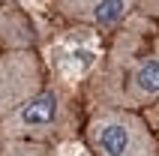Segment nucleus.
I'll return each instance as SVG.
<instances>
[{
    "mask_svg": "<svg viewBox=\"0 0 159 156\" xmlns=\"http://www.w3.org/2000/svg\"><path fill=\"white\" fill-rule=\"evenodd\" d=\"M81 129L78 99L66 81L54 78L45 81L30 99L18 105L15 111L0 117V138H24L42 144H63L72 141Z\"/></svg>",
    "mask_w": 159,
    "mask_h": 156,
    "instance_id": "obj_1",
    "label": "nucleus"
},
{
    "mask_svg": "<svg viewBox=\"0 0 159 156\" xmlns=\"http://www.w3.org/2000/svg\"><path fill=\"white\" fill-rule=\"evenodd\" d=\"M90 156H159V138L138 111L111 105L96 108L84 123Z\"/></svg>",
    "mask_w": 159,
    "mask_h": 156,
    "instance_id": "obj_2",
    "label": "nucleus"
},
{
    "mask_svg": "<svg viewBox=\"0 0 159 156\" xmlns=\"http://www.w3.org/2000/svg\"><path fill=\"white\" fill-rule=\"evenodd\" d=\"M42 84H45V69L33 48L0 51V117L15 111Z\"/></svg>",
    "mask_w": 159,
    "mask_h": 156,
    "instance_id": "obj_3",
    "label": "nucleus"
},
{
    "mask_svg": "<svg viewBox=\"0 0 159 156\" xmlns=\"http://www.w3.org/2000/svg\"><path fill=\"white\" fill-rule=\"evenodd\" d=\"M138 0H54L63 18L90 30H117L132 15Z\"/></svg>",
    "mask_w": 159,
    "mask_h": 156,
    "instance_id": "obj_4",
    "label": "nucleus"
},
{
    "mask_svg": "<svg viewBox=\"0 0 159 156\" xmlns=\"http://www.w3.org/2000/svg\"><path fill=\"white\" fill-rule=\"evenodd\" d=\"M159 99V45L153 51L141 54L129 66L120 87V105L135 108V105H150Z\"/></svg>",
    "mask_w": 159,
    "mask_h": 156,
    "instance_id": "obj_5",
    "label": "nucleus"
},
{
    "mask_svg": "<svg viewBox=\"0 0 159 156\" xmlns=\"http://www.w3.org/2000/svg\"><path fill=\"white\" fill-rule=\"evenodd\" d=\"M96 45H75V42H63V45H54L51 51V63L57 69V78L72 84L75 78L87 75L96 63Z\"/></svg>",
    "mask_w": 159,
    "mask_h": 156,
    "instance_id": "obj_6",
    "label": "nucleus"
},
{
    "mask_svg": "<svg viewBox=\"0 0 159 156\" xmlns=\"http://www.w3.org/2000/svg\"><path fill=\"white\" fill-rule=\"evenodd\" d=\"M36 30L33 21L18 6L0 3V51H15V48H33Z\"/></svg>",
    "mask_w": 159,
    "mask_h": 156,
    "instance_id": "obj_7",
    "label": "nucleus"
},
{
    "mask_svg": "<svg viewBox=\"0 0 159 156\" xmlns=\"http://www.w3.org/2000/svg\"><path fill=\"white\" fill-rule=\"evenodd\" d=\"M0 156H54L48 144L42 141H24V138H3Z\"/></svg>",
    "mask_w": 159,
    "mask_h": 156,
    "instance_id": "obj_8",
    "label": "nucleus"
}]
</instances>
